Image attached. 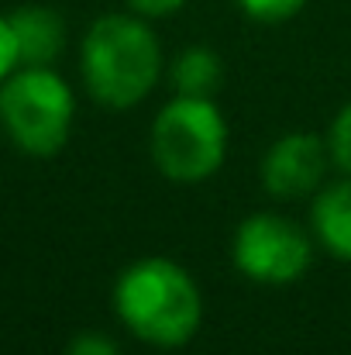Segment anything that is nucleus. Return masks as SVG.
I'll list each match as a JSON object with an SVG mask.
<instances>
[{"mask_svg": "<svg viewBox=\"0 0 351 355\" xmlns=\"http://www.w3.org/2000/svg\"><path fill=\"white\" fill-rule=\"evenodd\" d=\"M165 52L155 24L134 10L100 14L80 42V76L87 94L107 111H131L155 94Z\"/></svg>", "mask_w": 351, "mask_h": 355, "instance_id": "nucleus-1", "label": "nucleus"}, {"mask_svg": "<svg viewBox=\"0 0 351 355\" xmlns=\"http://www.w3.org/2000/svg\"><path fill=\"white\" fill-rule=\"evenodd\" d=\"M114 314L138 342L152 349H183L204 324V293L176 259L141 255L114 279Z\"/></svg>", "mask_w": 351, "mask_h": 355, "instance_id": "nucleus-2", "label": "nucleus"}, {"mask_svg": "<svg viewBox=\"0 0 351 355\" xmlns=\"http://www.w3.org/2000/svg\"><path fill=\"white\" fill-rule=\"evenodd\" d=\"M228 145L231 128L214 97L172 94L148 128L152 166L179 187H197L217 176L228 159Z\"/></svg>", "mask_w": 351, "mask_h": 355, "instance_id": "nucleus-3", "label": "nucleus"}, {"mask_svg": "<svg viewBox=\"0 0 351 355\" xmlns=\"http://www.w3.org/2000/svg\"><path fill=\"white\" fill-rule=\"evenodd\" d=\"M76 121V94L52 66H17L0 83V128L35 159L66 148Z\"/></svg>", "mask_w": 351, "mask_h": 355, "instance_id": "nucleus-4", "label": "nucleus"}, {"mask_svg": "<svg viewBox=\"0 0 351 355\" xmlns=\"http://www.w3.org/2000/svg\"><path fill=\"white\" fill-rule=\"evenodd\" d=\"M317 241L310 228L276 214L255 211L237 221L231 235L234 269L258 286H289L307 276Z\"/></svg>", "mask_w": 351, "mask_h": 355, "instance_id": "nucleus-5", "label": "nucleus"}, {"mask_svg": "<svg viewBox=\"0 0 351 355\" xmlns=\"http://www.w3.org/2000/svg\"><path fill=\"white\" fill-rule=\"evenodd\" d=\"M331 148L324 135L314 131H286L279 135L258 162L262 190L276 200H303L314 197L327 183Z\"/></svg>", "mask_w": 351, "mask_h": 355, "instance_id": "nucleus-6", "label": "nucleus"}, {"mask_svg": "<svg viewBox=\"0 0 351 355\" xmlns=\"http://www.w3.org/2000/svg\"><path fill=\"white\" fill-rule=\"evenodd\" d=\"M310 235L338 262H351V176L327 180L310 197Z\"/></svg>", "mask_w": 351, "mask_h": 355, "instance_id": "nucleus-7", "label": "nucleus"}, {"mask_svg": "<svg viewBox=\"0 0 351 355\" xmlns=\"http://www.w3.org/2000/svg\"><path fill=\"white\" fill-rule=\"evenodd\" d=\"M21 66H52L66 49V21L55 7L24 3L7 14Z\"/></svg>", "mask_w": 351, "mask_h": 355, "instance_id": "nucleus-8", "label": "nucleus"}, {"mask_svg": "<svg viewBox=\"0 0 351 355\" xmlns=\"http://www.w3.org/2000/svg\"><path fill=\"white\" fill-rule=\"evenodd\" d=\"M169 87L172 94L186 97H214L224 83V62L210 45H186L169 62Z\"/></svg>", "mask_w": 351, "mask_h": 355, "instance_id": "nucleus-9", "label": "nucleus"}, {"mask_svg": "<svg viewBox=\"0 0 351 355\" xmlns=\"http://www.w3.org/2000/svg\"><path fill=\"white\" fill-rule=\"evenodd\" d=\"M310 0H234V7L255 24H286Z\"/></svg>", "mask_w": 351, "mask_h": 355, "instance_id": "nucleus-10", "label": "nucleus"}, {"mask_svg": "<svg viewBox=\"0 0 351 355\" xmlns=\"http://www.w3.org/2000/svg\"><path fill=\"white\" fill-rule=\"evenodd\" d=\"M327 148H331V162L338 173L351 176V101L338 107V114L327 124Z\"/></svg>", "mask_w": 351, "mask_h": 355, "instance_id": "nucleus-11", "label": "nucleus"}, {"mask_svg": "<svg viewBox=\"0 0 351 355\" xmlns=\"http://www.w3.org/2000/svg\"><path fill=\"white\" fill-rule=\"evenodd\" d=\"M66 355H120V345L104 331H83L66 345Z\"/></svg>", "mask_w": 351, "mask_h": 355, "instance_id": "nucleus-12", "label": "nucleus"}, {"mask_svg": "<svg viewBox=\"0 0 351 355\" xmlns=\"http://www.w3.org/2000/svg\"><path fill=\"white\" fill-rule=\"evenodd\" d=\"M190 0H124L127 10L148 17V21H162V17H172L176 10H183Z\"/></svg>", "mask_w": 351, "mask_h": 355, "instance_id": "nucleus-13", "label": "nucleus"}, {"mask_svg": "<svg viewBox=\"0 0 351 355\" xmlns=\"http://www.w3.org/2000/svg\"><path fill=\"white\" fill-rule=\"evenodd\" d=\"M21 66L17 59V42H14V31H10V17L0 14V83Z\"/></svg>", "mask_w": 351, "mask_h": 355, "instance_id": "nucleus-14", "label": "nucleus"}]
</instances>
